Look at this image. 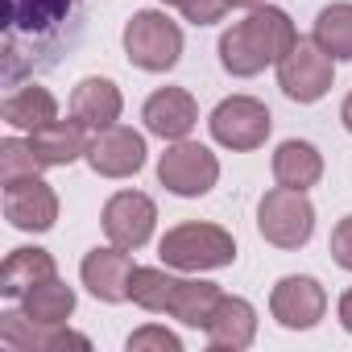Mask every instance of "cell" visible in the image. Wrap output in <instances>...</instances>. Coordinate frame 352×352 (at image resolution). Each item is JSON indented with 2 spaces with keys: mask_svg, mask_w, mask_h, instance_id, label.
<instances>
[{
  "mask_svg": "<svg viewBox=\"0 0 352 352\" xmlns=\"http://www.w3.org/2000/svg\"><path fill=\"white\" fill-rule=\"evenodd\" d=\"M87 13L79 0H5V83L58 67V58L83 38Z\"/></svg>",
  "mask_w": 352,
  "mask_h": 352,
  "instance_id": "6da1fadb",
  "label": "cell"
},
{
  "mask_svg": "<svg viewBox=\"0 0 352 352\" xmlns=\"http://www.w3.org/2000/svg\"><path fill=\"white\" fill-rule=\"evenodd\" d=\"M294 42H298L294 21L274 5H257L249 9L245 21L220 34V67L236 79H253L265 67H278L294 50Z\"/></svg>",
  "mask_w": 352,
  "mask_h": 352,
  "instance_id": "7a4b0ae2",
  "label": "cell"
},
{
  "mask_svg": "<svg viewBox=\"0 0 352 352\" xmlns=\"http://www.w3.org/2000/svg\"><path fill=\"white\" fill-rule=\"evenodd\" d=\"M162 261L170 270H187V274H204V270H224L236 261V241L228 228L208 224V220H187L179 228H170L157 245Z\"/></svg>",
  "mask_w": 352,
  "mask_h": 352,
  "instance_id": "3957f363",
  "label": "cell"
},
{
  "mask_svg": "<svg viewBox=\"0 0 352 352\" xmlns=\"http://www.w3.org/2000/svg\"><path fill=\"white\" fill-rule=\"evenodd\" d=\"M124 54L137 71H170L183 58V30L162 9H141L124 21Z\"/></svg>",
  "mask_w": 352,
  "mask_h": 352,
  "instance_id": "277c9868",
  "label": "cell"
},
{
  "mask_svg": "<svg viewBox=\"0 0 352 352\" xmlns=\"http://www.w3.org/2000/svg\"><path fill=\"white\" fill-rule=\"evenodd\" d=\"M257 228L278 249H302L315 232V208H311L307 191H294V187L265 191L257 204Z\"/></svg>",
  "mask_w": 352,
  "mask_h": 352,
  "instance_id": "5b68a950",
  "label": "cell"
},
{
  "mask_svg": "<svg viewBox=\"0 0 352 352\" xmlns=\"http://www.w3.org/2000/svg\"><path fill=\"white\" fill-rule=\"evenodd\" d=\"M157 179H162V187L174 191V195L199 199V195H208V191L220 183V162H216V153H212L208 145L183 137V141H174V145L162 153Z\"/></svg>",
  "mask_w": 352,
  "mask_h": 352,
  "instance_id": "8992f818",
  "label": "cell"
},
{
  "mask_svg": "<svg viewBox=\"0 0 352 352\" xmlns=\"http://www.w3.org/2000/svg\"><path fill=\"white\" fill-rule=\"evenodd\" d=\"M336 79V58L315 42V38H298L294 50L278 63V87L294 100V104H315L331 91Z\"/></svg>",
  "mask_w": 352,
  "mask_h": 352,
  "instance_id": "52a82bcc",
  "label": "cell"
},
{
  "mask_svg": "<svg viewBox=\"0 0 352 352\" xmlns=\"http://www.w3.org/2000/svg\"><path fill=\"white\" fill-rule=\"evenodd\" d=\"M212 137L224 145V149H236V153H249L257 145H265L274 120H270V108L253 96H228L216 104L212 112Z\"/></svg>",
  "mask_w": 352,
  "mask_h": 352,
  "instance_id": "ba28073f",
  "label": "cell"
},
{
  "mask_svg": "<svg viewBox=\"0 0 352 352\" xmlns=\"http://www.w3.org/2000/svg\"><path fill=\"white\" fill-rule=\"evenodd\" d=\"M0 344L13 352H58V348H91L87 336L71 331L67 323H38L25 311H5L0 315Z\"/></svg>",
  "mask_w": 352,
  "mask_h": 352,
  "instance_id": "9c48e42d",
  "label": "cell"
},
{
  "mask_svg": "<svg viewBox=\"0 0 352 352\" xmlns=\"http://www.w3.org/2000/svg\"><path fill=\"white\" fill-rule=\"evenodd\" d=\"M87 162L104 179H129V174H137L145 166V137L129 124L96 129V137L87 145Z\"/></svg>",
  "mask_w": 352,
  "mask_h": 352,
  "instance_id": "30bf717a",
  "label": "cell"
},
{
  "mask_svg": "<svg viewBox=\"0 0 352 352\" xmlns=\"http://www.w3.org/2000/svg\"><path fill=\"white\" fill-rule=\"evenodd\" d=\"M270 311H274V319H278L282 327H290V331H311V327L323 319V311H327V290H323L315 278H307V274H290V278H282V282L274 286Z\"/></svg>",
  "mask_w": 352,
  "mask_h": 352,
  "instance_id": "8fae6325",
  "label": "cell"
},
{
  "mask_svg": "<svg viewBox=\"0 0 352 352\" xmlns=\"http://www.w3.org/2000/svg\"><path fill=\"white\" fill-rule=\"evenodd\" d=\"M104 232L112 245L120 249H141L149 236H153V224H157V208L149 195L141 191H116L108 204H104Z\"/></svg>",
  "mask_w": 352,
  "mask_h": 352,
  "instance_id": "7c38bea8",
  "label": "cell"
},
{
  "mask_svg": "<svg viewBox=\"0 0 352 352\" xmlns=\"http://www.w3.org/2000/svg\"><path fill=\"white\" fill-rule=\"evenodd\" d=\"M5 220L21 232H50L58 220V195L50 183L34 179H17L5 183Z\"/></svg>",
  "mask_w": 352,
  "mask_h": 352,
  "instance_id": "4fadbf2b",
  "label": "cell"
},
{
  "mask_svg": "<svg viewBox=\"0 0 352 352\" xmlns=\"http://www.w3.org/2000/svg\"><path fill=\"white\" fill-rule=\"evenodd\" d=\"M141 120L153 137L162 141H183L195 124H199V104L187 87H157L145 108H141Z\"/></svg>",
  "mask_w": 352,
  "mask_h": 352,
  "instance_id": "5bb4252c",
  "label": "cell"
},
{
  "mask_svg": "<svg viewBox=\"0 0 352 352\" xmlns=\"http://www.w3.org/2000/svg\"><path fill=\"white\" fill-rule=\"evenodd\" d=\"M129 253H133V249L112 245V249H91V253L83 257L79 278H83V286H87L100 302H124V298H129V286H133V274H137V265H133Z\"/></svg>",
  "mask_w": 352,
  "mask_h": 352,
  "instance_id": "9a60e30c",
  "label": "cell"
},
{
  "mask_svg": "<svg viewBox=\"0 0 352 352\" xmlns=\"http://www.w3.org/2000/svg\"><path fill=\"white\" fill-rule=\"evenodd\" d=\"M257 336V311L249 298H236V294H224L212 311V323H208V344L220 348V352H241L249 348Z\"/></svg>",
  "mask_w": 352,
  "mask_h": 352,
  "instance_id": "2e32d148",
  "label": "cell"
},
{
  "mask_svg": "<svg viewBox=\"0 0 352 352\" xmlns=\"http://www.w3.org/2000/svg\"><path fill=\"white\" fill-rule=\"evenodd\" d=\"M120 87L104 75H91V79H79V87L71 91V116L87 129H108L120 120Z\"/></svg>",
  "mask_w": 352,
  "mask_h": 352,
  "instance_id": "e0dca14e",
  "label": "cell"
},
{
  "mask_svg": "<svg viewBox=\"0 0 352 352\" xmlns=\"http://www.w3.org/2000/svg\"><path fill=\"white\" fill-rule=\"evenodd\" d=\"M58 278V265L46 249H13L0 265V294L5 298H25L34 286Z\"/></svg>",
  "mask_w": 352,
  "mask_h": 352,
  "instance_id": "ac0fdd59",
  "label": "cell"
},
{
  "mask_svg": "<svg viewBox=\"0 0 352 352\" xmlns=\"http://www.w3.org/2000/svg\"><path fill=\"white\" fill-rule=\"evenodd\" d=\"M83 129H87V124H79L75 116H71V120H54V124L30 133V145H34V153H38L42 166H71V162L87 157V145H91V141H87Z\"/></svg>",
  "mask_w": 352,
  "mask_h": 352,
  "instance_id": "d6986e66",
  "label": "cell"
},
{
  "mask_svg": "<svg viewBox=\"0 0 352 352\" xmlns=\"http://www.w3.org/2000/svg\"><path fill=\"white\" fill-rule=\"evenodd\" d=\"M274 179L278 187H294V191H311L323 179V153L311 141H282L274 153Z\"/></svg>",
  "mask_w": 352,
  "mask_h": 352,
  "instance_id": "ffe728a7",
  "label": "cell"
},
{
  "mask_svg": "<svg viewBox=\"0 0 352 352\" xmlns=\"http://www.w3.org/2000/svg\"><path fill=\"white\" fill-rule=\"evenodd\" d=\"M5 120L13 124V129H21V133H38V129H46V124H54L58 120V100L46 91V87H38V83H25V87H17V91H9V100H5Z\"/></svg>",
  "mask_w": 352,
  "mask_h": 352,
  "instance_id": "44dd1931",
  "label": "cell"
},
{
  "mask_svg": "<svg viewBox=\"0 0 352 352\" xmlns=\"http://www.w3.org/2000/svg\"><path fill=\"white\" fill-rule=\"evenodd\" d=\"M220 298H224V290H220L216 282H204V278H183L179 294H174L170 315L179 319V323H187V327H204V331H208L212 311H216V302H220Z\"/></svg>",
  "mask_w": 352,
  "mask_h": 352,
  "instance_id": "7402d4cb",
  "label": "cell"
},
{
  "mask_svg": "<svg viewBox=\"0 0 352 352\" xmlns=\"http://www.w3.org/2000/svg\"><path fill=\"white\" fill-rule=\"evenodd\" d=\"M183 278H174L166 270H153V265H137L133 274V286H129V298L141 307V311H153V315H170L174 307V294H179Z\"/></svg>",
  "mask_w": 352,
  "mask_h": 352,
  "instance_id": "603a6c76",
  "label": "cell"
},
{
  "mask_svg": "<svg viewBox=\"0 0 352 352\" xmlns=\"http://www.w3.org/2000/svg\"><path fill=\"white\" fill-rule=\"evenodd\" d=\"M311 38H315L331 58L352 63V5H348V0H336V5L319 9Z\"/></svg>",
  "mask_w": 352,
  "mask_h": 352,
  "instance_id": "cb8c5ba5",
  "label": "cell"
},
{
  "mask_svg": "<svg viewBox=\"0 0 352 352\" xmlns=\"http://www.w3.org/2000/svg\"><path fill=\"white\" fill-rule=\"evenodd\" d=\"M21 311H25L30 319H38V323H67V319L75 315V290H71L67 282L50 278V282L34 286V290L21 298Z\"/></svg>",
  "mask_w": 352,
  "mask_h": 352,
  "instance_id": "d4e9b609",
  "label": "cell"
},
{
  "mask_svg": "<svg viewBox=\"0 0 352 352\" xmlns=\"http://www.w3.org/2000/svg\"><path fill=\"white\" fill-rule=\"evenodd\" d=\"M46 166L38 162L34 145L21 137H5L0 141V183H17V179H34Z\"/></svg>",
  "mask_w": 352,
  "mask_h": 352,
  "instance_id": "484cf974",
  "label": "cell"
},
{
  "mask_svg": "<svg viewBox=\"0 0 352 352\" xmlns=\"http://www.w3.org/2000/svg\"><path fill=\"white\" fill-rule=\"evenodd\" d=\"M124 348H129V352H145V348H157V352H183V340L174 336V331H166V327H157V323H145V327H137V331L124 340Z\"/></svg>",
  "mask_w": 352,
  "mask_h": 352,
  "instance_id": "4316f807",
  "label": "cell"
},
{
  "mask_svg": "<svg viewBox=\"0 0 352 352\" xmlns=\"http://www.w3.org/2000/svg\"><path fill=\"white\" fill-rule=\"evenodd\" d=\"M183 17L191 21V25H216V21H224V13H228V0H183Z\"/></svg>",
  "mask_w": 352,
  "mask_h": 352,
  "instance_id": "83f0119b",
  "label": "cell"
},
{
  "mask_svg": "<svg viewBox=\"0 0 352 352\" xmlns=\"http://www.w3.org/2000/svg\"><path fill=\"white\" fill-rule=\"evenodd\" d=\"M331 261L352 274V216H344V220L331 228Z\"/></svg>",
  "mask_w": 352,
  "mask_h": 352,
  "instance_id": "f1b7e54d",
  "label": "cell"
},
{
  "mask_svg": "<svg viewBox=\"0 0 352 352\" xmlns=\"http://www.w3.org/2000/svg\"><path fill=\"white\" fill-rule=\"evenodd\" d=\"M336 315H340V323H344V331L352 336V286L340 294V307H336Z\"/></svg>",
  "mask_w": 352,
  "mask_h": 352,
  "instance_id": "f546056e",
  "label": "cell"
},
{
  "mask_svg": "<svg viewBox=\"0 0 352 352\" xmlns=\"http://www.w3.org/2000/svg\"><path fill=\"white\" fill-rule=\"evenodd\" d=\"M340 120H344V129L352 133V91L344 96V104H340Z\"/></svg>",
  "mask_w": 352,
  "mask_h": 352,
  "instance_id": "4dcf8cb0",
  "label": "cell"
},
{
  "mask_svg": "<svg viewBox=\"0 0 352 352\" xmlns=\"http://www.w3.org/2000/svg\"><path fill=\"white\" fill-rule=\"evenodd\" d=\"M257 5H265V0H228V9H257Z\"/></svg>",
  "mask_w": 352,
  "mask_h": 352,
  "instance_id": "1f68e13d",
  "label": "cell"
},
{
  "mask_svg": "<svg viewBox=\"0 0 352 352\" xmlns=\"http://www.w3.org/2000/svg\"><path fill=\"white\" fill-rule=\"evenodd\" d=\"M162 5H183V0H162Z\"/></svg>",
  "mask_w": 352,
  "mask_h": 352,
  "instance_id": "d6a6232c",
  "label": "cell"
}]
</instances>
